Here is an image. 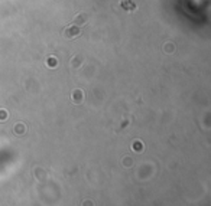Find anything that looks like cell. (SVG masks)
<instances>
[{
  "label": "cell",
  "mask_w": 211,
  "mask_h": 206,
  "mask_svg": "<svg viewBox=\"0 0 211 206\" xmlns=\"http://www.w3.org/2000/svg\"><path fill=\"white\" fill-rule=\"evenodd\" d=\"M46 65H48L49 68H55V66L58 65V61H56V58H55V56H49V58L46 59Z\"/></svg>",
  "instance_id": "cell-4"
},
{
  "label": "cell",
  "mask_w": 211,
  "mask_h": 206,
  "mask_svg": "<svg viewBox=\"0 0 211 206\" xmlns=\"http://www.w3.org/2000/svg\"><path fill=\"white\" fill-rule=\"evenodd\" d=\"M133 147H135L136 150H142V149H143V144L140 146V144H139V141H135V146H133Z\"/></svg>",
  "instance_id": "cell-8"
},
{
  "label": "cell",
  "mask_w": 211,
  "mask_h": 206,
  "mask_svg": "<svg viewBox=\"0 0 211 206\" xmlns=\"http://www.w3.org/2000/svg\"><path fill=\"white\" fill-rule=\"evenodd\" d=\"M122 7H125L126 10H135L136 9V6H135V3L133 2H129V0H125V2H122Z\"/></svg>",
  "instance_id": "cell-3"
},
{
  "label": "cell",
  "mask_w": 211,
  "mask_h": 206,
  "mask_svg": "<svg viewBox=\"0 0 211 206\" xmlns=\"http://www.w3.org/2000/svg\"><path fill=\"white\" fill-rule=\"evenodd\" d=\"M82 99H84L82 91H81V89H75V91L72 92V101H74V102H81Z\"/></svg>",
  "instance_id": "cell-2"
},
{
  "label": "cell",
  "mask_w": 211,
  "mask_h": 206,
  "mask_svg": "<svg viewBox=\"0 0 211 206\" xmlns=\"http://www.w3.org/2000/svg\"><path fill=\"white\" fill-rule=\"evenodd\" d=\"M7 118V113L6 111H0V121H5Z\"/></svg>",
  "instance_id": "cell-6"
},
{
  "label": "cell",
  "mask_w": 211,
  "mask_h": 206,
  "mask_svg": "<svg viewBox=\"0 0 211 206\" xmlns=\"http://www.w3.org/2000/svg\"><path fill=\"white\" fill-rule=\"evenodd\" d=\"M15 130H16V133H18V134H22V133H23V126H22V124H19Z\"/></svg>",
  "instance_id": "cell-7"
},
{
  "label": "cell",
  "mask_w": 211,
  "mask_h": 206,
  "mask_svg": "<svg viewBox=\"0 0 211 206\" xmlns=\"http://www.w3.org/2000/svg\"><path fill=\"white\" fill-rule=\"evenodd\" d=\"M64 35H65V38H68V39H74L75 36L80 35V28H78L77 25H71V26H68V28L65 29Z\"/></svg>",
  "instance_id": "cell-1"
},
{
  "label": "cell",
  "mask_w": 211,
  "mask_h": 206,
  "mask_svg": "<svg viewBox=\"0 0 211 206\" xmlns=\"http://www.w3.org/2000/svg\"><path fill=\"white\" fill-rule=\"evenodd\" d=\"M87 20V15L85 13H80L78 16H77V19H75V25H81V23H84Z\"/></svg>",
  "instance_id": "cell-5"
}]
</instances>
